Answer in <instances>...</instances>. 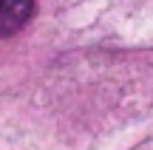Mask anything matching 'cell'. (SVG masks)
Instances as JSON below:
<instances>
[{
	"label": "cell",
	"instance_id": "6da1fadb",
	"mask_svg": "<svg viewBox=\"0 0 153 150\" xmlns=\"http://www.w3.org/2000/svg\"><path fill=\"white\" fill-rule=\"evenodd\" d=\"M34 14V0H0V37L20 31Z\"/></svg>",
	"mask_w": 153,
	"mask_h": 150
}]
</instances>
